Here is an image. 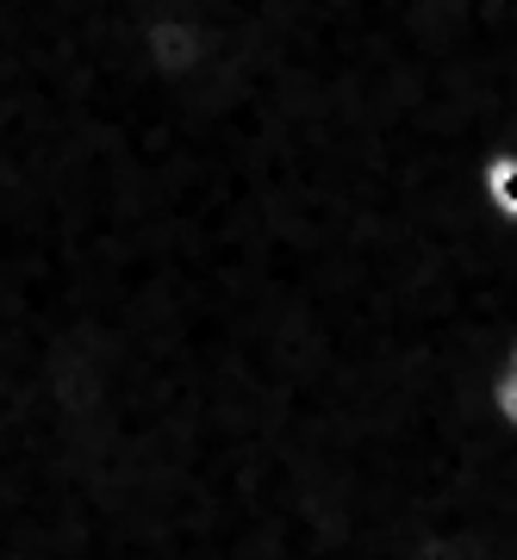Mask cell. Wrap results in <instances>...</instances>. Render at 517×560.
Here are the masks:
<instances>
[{"mask_svg":"<svg viewBox=\"0 0 517 560\" xmlns=\"http://www.w3.org/2000/svg\"><path fill=\"white\" fill-rule=\"evenodd\" d=\"M480 200L505 224H517V143H493L480 156Z\"/></svg>","mask_w":517,"mask_h":560,"instance_id":"obj_1","label":"cell"}]
</instances>
